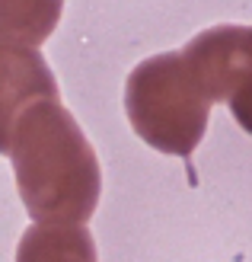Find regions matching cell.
I'll use <instances>...</instances> for the list:
<instances>
[{
  "label": "cell",
  "instance_id": "6da1fadb",
  "mask_svg": "<svg viewBox=\"0 0 252 262\" xmlns=\"http://www.w3.org/2000/svg\"><path fill=\"white\" fill-rule=\"evenodd\" d=\"M16 189L38 224H86L99 205L102 169L96 150L61 99L22 112L10 147Z\"/></svg>",
  "mask_w": 252,
  "mask_h": 262
},
{
  "label": "cell",
  "instance_id": "7a4b0ae2",
  "mask_svg": "<svg viewBox=\"0 0 252 262\" xmlns=\"http://www.w3.org/2000/svg\"><path fill=\"white\" fill-rule=\"evenodd\" d=\"M214 99L195 77L185 51H166L141 61L125 83V112L150 147L192 157L201 144Z\"/></svg>",
  "mask_w": 252,
  "mask_h": 262
},
{
  "label": "cell",
  "instance_id": "3957f363",
  "mask_svg": "<svg viewBox=\"0 0 252 262\" xmlns=\"http://www.w3.org/2000/svg\"><path fill=\"white\" fill-rule=\"evenodd\" d=\"M195 77L214 102H227L230 115L252 135V26H214L185 45Z\"/></svg>",
  "mask_w": 252,
  "mask_h": 262
},
{
  "label": "cell",
  "instance_id": "277c9868",
  "mask_svg": "<svg viewBox=\"0 0 252 262\" xmlns=\"http://www.w3.org/2000/svg\"><path fill=\"white\" fill-rule=\"evenodd\" d=\"M42 99H58V80L38 48L0 35V154H10L22 112Z\"/></svg>",
  "mask_w": 252,
  "mask_h": 262
},
{
  "label": "cell",
  "instance_id": "5b68a950",
  "mask_svg": "<svg viewBox=\"0 0 252 262\" xmlns=\"http://www.w3.org/2000/svg\"><path fill=\"white\" fill-rule=\"evenodd\" d=\"M16 262H99L86 224H35L22 233Z\"/></svg>",
  "mask_w": 252,
  "mask_h": 262
},
{
  "label": "cell",
  "instance_id": "8992f818",
  "mask_svg": "<svg viewBox=\"0 0 252 262\" xmlns=\"http://www.w3.org/2000/svg\"><path fill=\"white\" fill-rule=\"evenodd\" d=\"M64 0H0V35L38 48L58 29Z\"/></svg>",
  "mask_w": 252,
  "mask_h": 262
}]
</instances>
